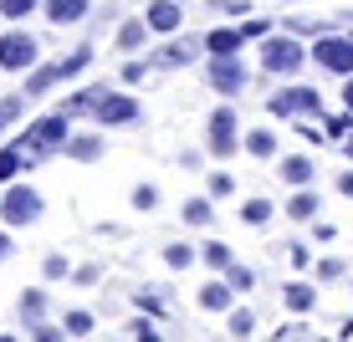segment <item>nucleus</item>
<instances>
[{"instance_id":"nucleus-18","label":"nucleus","mask_w":353,"mask_h":342,"mask_svg":"<svg viewBox=\"0 0 353 342\" xmlns=\"http://www.w3.org/2000/svg\"><path fill=\"white\" fill-rule=\"evenodd\" d=\"M57 82H62V62L57 67H36V77L26 82V97H41L46 87H57Z\"/></svg>"},{"instance_id":"nucleus-31","label":"nucleus","mask_w":353,"mask_h":342,"mask_svg":"<svg viewBox=\"0 0 353 342\" xmlns=\"http://www.w3.org/2000/svg\"><path fill=\"white\" fill-rule=\"evenodd\" d=\"M225 281H230L236 291H251V286H256V276H251L246 266H230V271H225Z\"/></svg>"},{"instance_id":"nucleus-35","label":"nucleus","mask_w":353,"mask_h":342,"mask_svg":"<svg viewBox=\"0 0 353 342\" xmlns=\"http://www.w3.org/2000/svg\"><path fill=\"white\" fill-rule=\"evenodd\" d=\"M251 327H256L251 312H230V332H236V337H251Z\"/></svg>"},{"instance_id":"nucleus-21","label":"nucleus","mask_w":353,"mask_h":342,"mask_svg":"<svg viewBox=\"0 0 353 342\" xmlns=\"http://www.w3.org/2000/svg\"><path fill=\"white\" fill-rule=\"evenodd\" d=\"M287 215H292V220H312V215H318V194H307V189L292 194V200H287Z\"/></svg>"},{"instance_id":"nucleus-22","label":"nucleus","mask_w":353,"mask_h":342,"mask_svg":"<svg viewBox=\"0 0 353 342\" xmlns=\"http://www.w3.org/2000/svg\"><path fill=\"white\" fill-rule=\"evenodd\" d=\"M241 220H246V225H266V220H272V200H246L241 204Z\"/></svg>"},{"instance_id":"nucleus-42","label":"nucleus","mask_w":353,"mask_h":342,"mask_svg":"<svg viewBox=\"0 0 353 342\" xmlns=\"http://www.w3.org/2000/svg\"><path fill=\"white\" fill-rule=\"evenodd\" d=\"M338 194H348V200H353V169H343V174H338Z\"/></svg>"},{"instance_id":"nucleus-26","label":"nucleus","mask_w":353,"mask_h":342,"mask_svg":"<svg viewBox=\"0 0 353 342\" xmlns=\"http://www.w3.org/2000/svg\"><path fill=\"white\" fill-rule=\"evenodd\" d=\"M164 266L185 271V266H194V250H190V246H179V240H174V246H164Z\"/></svg>"},{"instance_id":"nucleus-28","label":"nucleus","mask_w":353,"mask_h":342,"mask_svg":"<svg viewBox=\"0 0 353 342\" xmlns=\"http://www.w3.org/2000/svg\"><path fill=\"white\" fill-rule=\"evenodd\" d=\"M205 261H210L215 271H230V266H236V261H230V250L221 246V240H215V246H205Z\"/></svg>"},{"instance_id":"nucleus-25","label":"nucleus","mask_w":353,"mask_h":342,"mask_svg":"<svg viewBox=\"0 0 353 342\" xmlns=\"http://www.w3.org/2000/svg\"><path fill=\"white\" fill-rule=\"evenodd\" d=\"M246 149L256 153V158H272V153H276V138H272V133H266V128H256V133H251V138H246Z\"/></svg>"},{"instance_id":"nucleus-43","label":"nucleus","mask_w":353,"mask_h":342,"mask_svg":"<svg viewBox=\"0 0 353 342\" xmlns=\"http://www.w3.org/2000/svg\"><path fill=\"white\" fill-rule=\"evenodd\" d=\"M343 103H348V113H353V77L343 82Z\"/></svg>"},{"instance_id":"nucleus-4","label":"nucleus","mask_w":353,"mask_h":342,"mask_svg":"<svg viewBox=\"0 0 353 342\" xmlns=\"http://www.w3.org/2000/svg\"><path fill=\"white\" fill-rule=\"evenodd\" d=\"M312 56H318L327 72H343V77H353V41H348V36H323V41L312 46Z\"/></svg>"},{"instance_id":"nucleus-15","label":"nucleus","mask_w":353,"mask_h":342,"mask_svg":"<svg viewBox=\"0 0 353 342\" xmlns=\"http://www.w3.org/2000/svg\"><path fill=\"white\" fill-rule=\"evenodd\" d=\"M282 301H287L292 312H312V307H318V291H312L307 281H292V286L282 291Z\"/></svg>"},{"instance_id":"nucleus-9","label":"nucleus","mask_w":353,"mask_h":342,"mask_svg":"<svg viewBox=\"0 0 353 342\" xmlns=\"http://www.w3.org/2000/svg\"><path fill=\"white\" fill-rule=\"evenodd\" d=\"M241 82H246V72H241L236 56H215V67H210V87H215V92H241Z\"/></svg>"},{"instance_id":"nucleus-30","label":"nucleus","mask_w":353,"mask_h":342,"mask_svg":"<svg viewBox=\"0 0 353 342\" xmlns=\"http://www.w3.org/2000/svg\"><path fill=\"white\" fill-rule=\"evenodd\" d=\"M154 204H159V189H154V184H139V189H133V210H154Z\"/></svg>"},{"instance_id":"nucleus-24","label":"nucleus","mask_w":353,"mask_h":342,"mask_svg":"<svg viewBox=\"0 0 353 342\" xmlns=\"http://www.w3.org/2000/svg\"><path fill=\"white\" fill-rule=\"evenodd\" d=\"M210 200H185V225H210Z\"/></svg>"},{"instance_id":"nucleus-37","label":"nucleus","mask_w":353,"mask_h":342,"mask_svg":"<svg viewBox=\"0 0 353 342\" xmlns=\"http://www.w3.org/2000/svg\"><path fill=\"white\" fill-rule=\"evenodd\" d=\"M343 271H348V266H343V261H333V255H327V261H318V281H338Z\"/></svg>"},{"instance_id":"nucleus-3","label":"nucleus","mask_w":353,"mask_h":342,"mask_svg":"<svg viewBox=\"0 0 353 342\" xmlns=\"http://www.w3.org/2000/svg\"><path fill=\"white\" fill-rule=\"evenodd\" d=\"M0 220H6V225H36V220H41V194H36L31 184L6 189V200H0Z\"/></svg>"},{"instance_id":"nucleus-20","label":"nucleus","mask_w":353,"mask_h":342,"mask_svg":"<svg viewBox=\"0 0 353 342\" xmlns=\"http://www.w3.org/2000/svg\"><path fill=\"white\" fill-rule=\"evenodd\" d=\"M67 153L88 164V158H97V153H103V138H97V133H82V138H72V143H67Z\"/></svg>"},{"instance_id":"nucleus-8","label":"nucleus","mask_w":353,"mask_h":342,"mask_svg":"<svg viewBox=\"0 0 353 342\" xmlns=\"http://www.w3.org/2000/svg\"><path fill=\"white\" fill-rule=\"evenodd\" d=\"M272 113L276 118H287V113H323V103H318V92H312V87H292V92H276L272 97Z\"/></svg>"},{"instance_id":"nucleus-19","label":"nucleus","mask_w":353,"mask_h":342,"mask_svg":"<svg viewBox=\"0 0 353 342\" xmlns=\"http://www.w3.org/2000/svg\"><path fill=\"white\" fill-rule=\"evenodd\" d=\"M21 164H31L26 149H0V184H10V179L21 174Z\"/></svg>"},{"instance_id":"nucleus-29","label":"nucleus","mask_w":353,"mask_h":342,"mask_svg":"<svg viewBox=\"0 0 353 342\" xmlns=\"http://www.w3.org/2000/svg\"><path fill=\"white\" fill-rule=\"evenodd\" d=\"M31 10H36V0H0V16H10V21L31 16Z\"/></svg>"},{"instance_id":"nucleus-39","label":"nucleus","mask_w":353,"mask_h":342,"mask_svg":"<svg viewBox=\"0 0 353 342\" xmlns=\"http://www.w3.org/2000/svg\"><path fill=\"white\" fill-rule=\"evenodd\" d=\"M128 332H133V342H159V332H154V327H149V322H133V327H128Z\"/></svg>"},{"instance_id":"nucleus-16","label":"nucleus","mask_w":353,"mask_h":342,"mask_svg":"<svg viewBox=\"0 0 353 342\" xmlns=\"http://www.w3.org/2000/svg\"><path fill=\"white\" fill-rule=\"evenodd\" d=\"M312 174H318L312 158H282V179H287V184H307Z\"/></svg>"},{"instance_id":"nucleus-45","label":"nucleus","mask_w":353,"mask_h":342,"mask_svg":"<svg viewBox=\"0 0 353 342\" xmlns=\"http://www.w3.org/2000/svg\"><path fill=\"white\" fill-rule=\"evenodd\" d=\"M0 342H21V337H10V332H0Z\"/></svg>"},{"instance_id":"nucleus-38","label":"nucleus","mask_w":353,"mask_h":342,"mask_svg":"<svg viewBox=\"0 0 353 342\" xmlns=\"http://www.w3.org/2000/svg\"><path fill=\"white\" fill-rule=\"evenodd\" d=\"M97 281V266H77V271H72V286H92Z\"/></svg>"},{"instance_id":"nucleus-14","label":"nucleus","mask_w":353,"mask_h":342,"mask_svg":"<svg viewBox=\"0 0 353 342\" xmlns=\"http://www.w3.org/2000/svg\"><path fill=\"white\" fill-rule=\"evenodd\" d=\"M21 317H26V327H41V317H46V291L41 286L21 291Z\"/></svg>"},{"instance_id":"nucleus-13","label":"nucleus","mask_w":353,"mask_h":342,"mask_svg":"<svg viewBox=\"0 0 353 342\" xmlns=\"http://www.w3.org/2000/svg\"><path fill=\"white\" fill-rule=\"evenodd\" d=\"M46 16H52L57 26H67V21H82V16H88V0H46Z\"/></svg>"},{"instance_id":"nucleus-41","label":"nucleus","mask_w":353,"mask_h":342,"mask_svg":"<svg viewBox=\"0 0 353 342\" xmlns=\"http://www.w3.org/2000/svg\"><path fill=\"white\" fill-rule=\"evenodd\" d=\"M215 6H221V10H230V16H246V10H251L246 0H215Z\"/></svg>"},{"instance_id":"nucleus-17","label":"nucleus","mask_w":353,"mask_h":342,"mask_svg":"<svg viewBox=\"0 0 353 342\" xmlns=\"http://www.w3.org/2000/svg\"><path fill=\"white\" fill-rule=\"evenodd\" d=\"M143 41H149V21H123V31H118V46H123V52H139Z\"/></svg>"},{"instance_id":"nucleus-34","label":"nucleus","mask_w":353,"mask_h":342,"mask_svg":"<svg viewBox=\"0 0 353 342\" xmlns=\"http://www.w3.org/2000/svg\"><path fill=\"white\" fill-rule=\"evenodd\" d=\"M31 342H67V327H31Z\"/></svg>"},{"instance_id":"nucleus-27","label":"nucleus","mask_w":353,"mask_h":342,"mask_svg":"<svg viewBox=\"0 0 353 342\" xmlns=\"http://www.w3.org/2000/svg\"><path fill=\"white\" fill-rule=\"evenodd\" d=\"M41 276H46V281H67V276H72V266H67V255H46V266H41Z\"/></svg>"},{"instance_id":"nucleus-7","label":"nucleus","mask_w":353,"mask_h":342,"mask_svg":"<svg viewBox=\"0 0 353 342\" xmlns=\"http://www.w3.org/2000/svg\"><path fill=\"white\" fill-rule=\"evenodd\" d=\"M261 62H266V72H297L302 67V46L287 41V36H276V41H266Z\"/></svg>"},{"instance_id":"nucleus-12","label":"nucleus","mask_w":353,"mask_h":342,"mask_svg":"<svg viewBox=\"0 0 353 342\" xmlns=\"http://www.w3.org/2000/svg\"><path fill=\"white\" fill-rule=\"evenodd\" d=\"M230 281H210V286H200V307L205 312H230Z\"/></svg>"},{"instance_id":"nucleus-46","label":"nucleus","mask_w":353,"mask_h":342,"mask_svg":"<svg viewBox=\"0 0 353 342\" xmlns=\"http://www.w3.org/2000/svg\"><path fill=\"white\" fill-rule=\"evenodd\" d=\"M348 158H353V138H348Z\"/></svg>"},{"instance_id":"nucleus-36","label":"nucleus","mask_w":353,"mask_h":342,"mask_svg":"<svg viewBox=\"0 0 353 342\" xmlns=\"http://www.w3.org/2000/svg\"><path fill=\"white\" fill-rule=\"evenodd\" d=\"M210 194H215V200H225V194H236V179H230V174H210Z\"/></svg>"},{"instance_id":"nucleus-44","label":"nucleus","mask_w":353,"mask_h":342,"mask_svg":"<svg viewBox=\"0 0 353 342\" xmlns=\"http://www.w3.org/2000/svg\"><path fill=\"white\" fill-rule=\"evenodd\" d=\"M6 255H10V235L0 230V261H6Z\"/></svg>"},{"instance_id":"nucleus-33","label":"nucleus","mask_w":353,"mask_h":342,"mask_svg":"<svg viewBox=\"0 0 353 342\" xmlns=\"http://www.w3.org/2000/svg\"><path fill=\"white\" fill-rule=\"evenodd\" d=\"M21 107H26V97H10V103H0V133L16 123V113H21Z\"/></svg>"},{"instance_id":"nucleus-32","label":"nucleus","mask_w":353,"mask_h":342,"mask_svg":"<svg viewBox=\"0 0 353 342\" xmlns=\"http://www.w3.org/2000/svg\"><path fill=\"white\" fill-rule=\"evenodd\" d=\"M194 56V41H174L169 52H159V62H190Z\"/></svg>"},{"instance_id":"nucleus-5","label":"nucleus","mask_w":353,"mask_h":342,"mask_svg":"<svg viewBox=\"0 0 353 342\" xmlns=\"http://www.w3.org/2000/svg\"><path fill=\"white\" fill-rule=\"evenodd\" d=\"M36 62V41L26 31H6L0 36V67H10V72H21V67H31Z\"/></svg>"},{"instance_id":"nucleus-2","label":"nucleus","mask_w":353,"mask_h":342,"mask_svg":"<svg viewBox=\"0 0 353 342\" xmlns=\"http://www.w3.org/2000/svg\"><path fill=\"white\" fill-rule=\"evenodd\" d=\"M77 107H97V118H103V123H113V128H123V123L139 118V103H133V97H118V92H103V87L82 92L77 103H72V113H77Z\"/></svg>"},{"instance_id":"nucleus-6","label":"nucleus","mask_w":353,"mask_h":342,"mask_svg":"<svg viewBox=\"0 0 353 342\" xmlns=\"http://www.w3.org/2000/svg\"><path fill=\"white\" fill-rule=\"evenodd\" d=\"M210 153L215 158L236 153V113H230V107H215L210 113Z\"/></svg>"},{"instance_id":"nucleus-11","label":"nucleus","mask_w":353,"mask_h":342,"mask_svg":"<svg viewBox=\"0 0 353 342\" xmlns=\"http://www.w3.org/2000/svg\"><path fill=\"white\" fill-rule=\"evenodd\" d=\"M205 46H210L215 56H236L241 46H246V31H236V26H225V31H210V41H205Z\"/></svg>"},{"instance_id":"nucleus-1","label":"nucleus","mask_w":353,"mask_h":342,"mask_svg":"<svg viewBox=\"0 0 353 342\" xmlns=\"http://www.w3.org/2000/svg\"><path fill=\"white\" fill-rule=\"evenodd\" d=\"M72 143V133H67V113H52V118H41V123H31L26 128V143H21V149L31 153V164L41 153H57V149H67Z\"/></svg>"},{"instance_id":"nucleus-10","label":"nucleus","mask_w":353,"mask_h":342,"mask_svg":"<svg viewBox=\"0 0 353 342\" xmlns=\"http://www.w3.org/2000/svg\"><path fill=\"white\" fill-rule=\"evenodd\" d=\"M179 0H154L149 6V31H159V36H169V31H179Z\"/></svg>"},{"instance_id":"nucleus-23","label":"nucleus","mask_w":353,"mask_h":342,"mask_svg":"<svg viewBox=\"0 0 353 342\" xmlns=\"http://www.w3.org/2000/svg\"><path fill=\"white\" fill-rule=\"evenodd\" d=\"M62 327H67V337H88V332H92V312H82V307H77V312H67V317H62Z\"/></svg>"},{"instance_id":"nucleus-40","label":"nucleus","mask_w":353,"mask_h":342,"mask_svg":"<svg viewBox=\"0 0 353 342\" xmlns=\"http://www.w3.org/2000/svg\"><path fill=\"white\" fill-rule=\"evenodd\" d=\"M123 77H128V82H143V77H149V67H143V62H128Z\"/></svg>"}]
</instances>
